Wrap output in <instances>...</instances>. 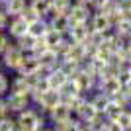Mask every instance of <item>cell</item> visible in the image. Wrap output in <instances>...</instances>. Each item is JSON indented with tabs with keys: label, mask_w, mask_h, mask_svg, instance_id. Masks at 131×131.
Segmentation results:
<instances>
[{
	"label": "cell",
	"mask_w": 131,
	"mask_h": 131,
	"mask_svg": "<svg viewBox=\"0 0 131 131\" xmlns=\"http://www.w3.org/2000/svg\"><path fill=\"white\" fill-rule=\"evenodd\" d=\"M47 29H49V20L47 18H35L33 22L27 24V31L35 37H43L47 33Z\"/></svg>",
	"instance_id": "17"
},
{
	"label": "cell",
	"mask_w": 131,
	"mask_h": 131,
	"mask_svg": "<svg viewBox=\"0 0 131 131\" xmlns=\"http://www.w3.org/2000/svg\"><path fill=\"white\" fill-rule=\"evenodd\" d=\"M16 123H18V129L20 131H43L47 129V115L41 114L35 106H29V108H26L24 112H20V114H16Z\"/></svg>",
	"instance_id": "1"
},
{
	"label": "cell",
	"mask_w": 131,
	"mask_h": 131,
	"mask_svg": "<svg viewBox=\"0 0 131 131\" xmlns=\"http://www.w3.org/2000/svg\"><path fill=\"white\" fill-rule=\"evenodd\" d=\"M10 90V77L6 74V71L0 72V96H6Z\"/></svg>",
	"instance_id": "31"
},
{
	"label": "cell",
	"mask_w": 131,
	"mask_h": 131,
	"mask_svg": "<svg viewBox=\"0 0 131 131\" xmlns=\"http://www.w3.org/2000/svg\"><path fill=\"white\" fill-rule=\"evenodd\" d=\"M6 98V106H8V112L10 114H20L24 112L26 108L31 106V98H29V94H22V92H8L4 96Z\"/></svg>",
	"instance_id": "3"
},
{
	"label": "cell",
	"mask_w": 131,
	"mask_h": 131,
	"mask_svg": "<svg viewBox=\"0 0 131 131\" xmlns=\"http://www.w3.org/2000/svg\"><path fill=\"white\" fill-rule=\"evenodd\" d=\"M108 2H110V0H92V2H90V6H92V10H102Z\"/></svg>",
	"instance_id": "36"
},
{
	"label": "cell",
	"mask_w": 131,
	"mask_h": 131,
	"mask_svg": "<svg viewBox=\"0 0 131 131\" xmlns=\"http://www.w3.org/2000/svg\"><path fill=\"white\" fill-rule=\"evenodd\" d=\"M119 37H123L127 41V39H131V16H123L119 18L117 22L114 24V27H112Z\"/></svg>",
	"instance_id": "19"
},
{
	"label": "cell",
	"mask_w": 131,
	"mask_h": 131,
	"mask_svg": "<svg viewBox=\"0 0 131 131\" xmlns=\"http://www.w3.org/2000/svg\"><path fill=\"white\" fill-rule=\"evenodd\" d=\"M6 114H10V112H8V106H6V98H4V96H0V117L6 115Z\"/></svg>",
	"instance_id": "37"
},
{
	"label": "cell",
	"mask_w": 131,
	"mask_h": 131,
	"mask_svg": "<svg viewBox=\"0 0 131 131\" xmlns=\"http://www.w3.org/2000/svg\"><path fill=\"white\" fill-rule=\"evenodd\" d=\"M8 20H10V18L6 16V12L0 8V31H6V27H8Z\"/></svg>",
	"instance_id": "35"
},
{
	"label": "cell",
	"mask_w": 131,
	"mask_h": 131,
	"mask_svg": "<svg viewBox=\"0 0 131 131\" xmlns=\"http://www.w3.org/2000/svg\"><path fill=\"white\" fill-rule=\"evenodd\" d=\"M43 39H45V43H47V47H51V49H57V45L65 39V33H61V31H57V29H53V27L49 26V29H47V33L43 35Z\"/></svg>",
	"instance_id": "25"
},
{
	"label": "cell",
	"mask_w": 131,
	"mask_h": 131,
	"mask_svg": "<svg viewBox=\"0 0 131 131\" xmlns=\"http://www.w3.org/2000/svg\"><path fill=\"white\" fill-rule=\"evenodd\" d=\"M27 31V22L24 20L22 16H12L8 20V27H6V33L10 35V39H16L20 37L22 33Z\"/></svg>",
	"instance_id": "11"
},
{
	"label": "cell",
	"mask_w": 131,
	"mask_h": 131,
	"mask_svg": "<svg viewBox=\"0 0 131 131\" xmlns=\"http://www.w3.org/2000/svg\"><path fill=\"white\" fill-rule=\"evenodd\" d=\"M72 80L77 82V86L84 94H90L92 90L98 88V77L92 74V72H88V71H84V69H78V72L72 77Z\"/></svg>",
	"instance_id": "5"
},
{
	"label": "cell",
	"mask_w": 131,
	"mask_h": 131,
	"mask_svg": "<svg viewBox=\"0 0 131 131\" xmlns=\"http://www.w3.org/2000/svg\"><path fill=\"white\" fill-rule=\"evenodd\" d=\"M59 102H61L59 90H55V88H47V90L41 94V98L37 100V104H33V106H35L41 114H47V112H49V110H53Z\"/></svg>",
	"instance_id": "7"
},
{
	"label": "cell",
	"mask_w": 131,
	"mask_h": 131,
	"mask_svg": "<svg viewBox=\"0 0 131 131\" xmlns=\"http://www.w3.org/2000/svg\"><path fill=\"white\" fill-rule=\"evenodd\" d=\"M59 94H61V100L69 104L77 94H80V88L77 86V82L72 80V78H67V80L63 82V86L59 88Z\"/></svg>",
	"instance_id": "16"
},
{
	"label": "cell",
	"mask_w": 131,
	"mask_h": 131,
	"mask_svg": "<svg viewBox=\"0 0 131 131\" xmlns=\"http://www.w3.org/2000/svg\"><path fill=\"white\" fill-rule=\"evenodd\" d=\"M24 55H26V53H24V51L14 43V39H12V43L0 53V59H2V65H4V71L6 72H16L18 67H20V63H22V59H24Z\"/></svg>",
	"instance_id": "2"
},
{
	"label": "cell",
	"mask_w": 131,
	"mask_h": 131,
	"mask_svg": "<svg viewBox=\"0 0 131 131\" xmlns=\"http://www.w3.org/2000/svg\"><path fill=\"white\" fill-rule=\"evenodd\" d=\"M65 57L82 63L84 59H88V55H86V43H71V49H69V53H67ZM61 59H63V57H61Z\"/></svg>",
	"instance_id": "23"
},
{
	"label": "cell",
	"mask_w": 131,
	"mask_h": 131,
	"mask_svg": "<svg viewBox=\"0 0 131 131\" xmlns=\"http://www.w3.org/2000/svg\"><path fill=\"white\" fill-rule=\"evenodd\" d=\"M16 129H18V123L14 114H6L0 117V131H16Z\"/></svg>",
	"instance_id": "27"
},
{
	"label": "cell",
	"mask_w": 131,
	"mask_h": 131,
	"mask_svg": "<svg viewBox=\"0 0 131 131\" xmlns=\"http://www.w3.org/2000/svg\"><path fill=\"white\" fill-rule=\"evenodd\" d=\"M98 114H100V112H98L96 108H94V104L90 102V98H88V102H86V104H84V106L80 108V112H78V114L74 115V117H80V119H86L88 123H90V121H92V119H94V117H96Z\"/></svg>",
	"instance_id": "26"
},
{
	"label": "cell",
	"mask_w": 131,
	"mask_h": 131,
	"mask_svg": "<svg viewBox=\"0 0 131 131\" xmlns=\"http://www.w3.org/2000/svg\"><path fill=\"white\" fill-rule=\"evenodd\" d=\"M88 98H90V102L94 104V108L98 110L100 114H104L106 108L110 106V102H112V96H108L106 92H102V90H92V92L88 94Z\"/></svg>",
	"instance_id": "14"
},
{
	"label": "cell",
	"mask_w": 131,
	"mask_h": 131,
	"mask_svg": "<svg viewBox=\"0 0 131 131\" xmlns=\"http://www.w3.org/2000/svg\"><path fill=\"white\" fill-rule=\"evenodd\" d=\"M98 90H102V92H106L108 96L114 98L123 90V82L119 77H102L98 80Z\"/></svg>",
	"instance_id": "8"
},
{
	"label": "cell",
	"mask_w": 131,
	"mask_h": 131,
	"mask_svg": "<svg viewBox=\"0 0 131 131\" xmlns=\"http://www.w3.org/2000/svg\"><path fill=\"white\" fill-rule=\"evenodd\" d=\"M49 26L53 27V29H57V31L67 35V31L71 29V20H69L67 14H53V16L49 18Z\"/></svg>",
	"instance_id": "18"
},
{
	"label": "cell",
	"mask_w": 131,
	"mask_h": 131,
	"mask_svg": "<svg viewBox=\"0 0 131 131\" xmlns=\"http://www.w3.org/2000/svg\"><path fill=\"white\" fill-rule=\"evenodd\" d=\"M88 33H90V26L88 24H74L67 31V37L71 39L72 43H84L88 39Z\"/></svg>",
	"instance_id": "12"
},
{
	"label": "cell",
	"mask_w": 131,
	"mask_h": 131,
	"mask_svg": "<svg viewBox=\"0 0 131 131\" xmlns=\"http://www.w3.org/2000/svg\"><path fill=\"white\" fill-rule=\"evenodd\" d=\"M0 4H4V0H0Z\"/></svg>",
	"instance_id": "42"
},
{
	"label": "cell",
	"mask_w": 131,
	"mask_h": 131,
	"mask_svg": "<svg viewBox=\"0 0 131 131\" xmlns=\"http://www.w3.org/2000/svg\"><path fill=\"white\" fill-rule=\"evenodd\" d=\"M115 123L119 125V131H131V110H123L119 114V117L115 119Z\"/></svg>",
	"instance_id": "29"
},
{
	"label": "cell",
	"mask_w": 131,
	"mask_h": 131,
	"mask_svg": "<svg viewBox=\"0 0 131 131\" xmlns=\"http://www.w3.org/2000/svg\"><path fill=\"white\" fill-rule=\"evenodd\" d=\"M49 127L53 131H74V115L67 117V119H61V121H55Z\"/></svg>",
	"instance_id": "28"
},
{
	"label": "cell",
	"mask_w": 131,
	"mask_h": 131,
	"mask_svg": "<svg viewBox=\"0 0 131 131\" xmlns=\"http://www.w3.org/2000/svg\"><path fill=\"white\" fill-rule=\"evenodd\" d=\"M39 67H41V63H39L37 55L26 53L16 72H18V74H33V72H37V71H39Z\"/></svg>",
	"instance_id": "10"
},
{
	"label": "cell",
	"mask_w": 131,
	"mask_h": 131,
	"mask_svg": "<svg viewBox=\"0 0 131 131\" xmlns=\"http://www.w3.org/2000/svg\"><path fill=\"white\" fill-rule=\"evenodd\" d=\"M125 90L129 92V96H131V84H129V86H125Z\"/></svg>",
	"instance_id": "39"
},
{
	"label": "cell",
	"mask_w": 131,
	"mask_h": 131,
	"mask_svg": "<svg viewBox=\"0 0 131 131\" xmlns=\"http://www.w3.org/2000/svg\"><path fill=\"white\" fill-rule=\"evenodd\" d=\"M35 39H37L35 35H31L29 31H26V33H22L20 37L14 39V43H16L24 53H31V51H33V45H35Z\"/></svg>",
	"instance_id": "22"
},
{
	"label": "cell",
	"mask_w": 131,
	"mask_h": 131,
	"mask_svg": "<svg viewBox=\"0 0 131 131\" xmlns=\"http://www.w3.org/2000/svg\"><path fill=\"white\" fill-rule=\"evenodd\" d=\"M37 59H39V63H41V67H45V69H55V67H59V61H61V57H59V53L55 49H51V47H47L45 51H41V53L37 55Z\"/></svg>",
	"instance_id": "15"
},
{
	"label": "cell",
	"mask_w": 131,
	"mask_h": 131,
	"mask_svg": "<svg viewBox=\"0 0 131 131\" xmlns=\"http://www.w3.org/2000/svg\"><path fill=\"white\" fill-rule=\"evenodd\" d=\"M45 78H47V84H49V88H55V90H59V88L63 86V82H65L69 77H67L65 72L61 71L59 67H55V69H51V71H49V74H47Z\"/></svg>",
	"instance_id": "21"
},
{
	"label": "cell",
	"mask_w": 131,
	"mask_h": 131,
	"mask_svg": "<svg viewBox=\"0 0 131 131\" xmlns=\"http://www.w3.org/2000/svg\"><path fill=\"white\" fill-rule=\"evenodd\" d=\"M92 6L90 4H80V2H72L71 10L67 12V16L71 20V26L74 24H88L90 16H92Z\"/></svg>",
	"instance_id": "4"
},
{
	"label": "cell",
	"mask_w": 131,
	"mask_h": 131,
	"mask_svg": "<svg viewBox=\"0 0 131 131\" xmlns=\"http://www.w3.org/2000/svg\"><path fill=\"white\" fill-rule=\"evenodd\" d=\"M59 69L65 72L69 78H72V77L78 72V69H80V63H78V61L69 59V57H63V59L59 61Z\"/></svg>",
	"instance_id": "24"
},
{
	"label": "cell",
	"mask_w": 131,
	"mask_h": 131,
	"mask_svg": "<svg viewBox=\"0 0 131 131\" xmlns=\"http://www.w3.org/2000/svg\"><path fill=\"white\" fill-rule=\"evenodd\" d=\"M74 131H90V123L86 119L74 117Z\"/></svg>",
	"instance_id": "33"
},
{
	"label": "cell",
	"mask_w": 131,
	"mask_h": 131,
	"mask_svg": "<svg viewBox=\"0 0 131 131\" xmlns=\"http://www.w3.org/2000/svg\"><path fill=\"white\" fill-rule=\"evenodd\" d=\"M4 71V65H2V59H0V72Z\"/></svg>",
	"instance_id": "40"
},
{
	"label": "cell",
	"mask_w": 131,
	"mask_h": 131,
	"mask_svg": "<svg viewBox=\"0 0 131 131\" xmlns=\"http://www.w3.org/2000/svg\"><path fill=\"white\" fill-rule=\"evenodd\" d=\"M45 115H47V121H49V123H55V121H61V119H67V117H72L74 114H72V108H71V106L61 100L59 104L55 106L53 110H49Z\"/></svg>",
	"instance_id": "9"
},
{
	"label": "cell",
	"mask_w": 131,
	"mask_h": 131,
	"mask_svg": "<svg viewBox=\"0 0 131 131\" xmlns=\"http://www.w3.org/2000/svg\"><path fill=\"white\" fill-rule=\"evenodd\" d=\"M20 16H22V18H24V20H26L27 24H29V22H33L35 18H39L37 14L33 12V8H31V6H29V4H26V8H24V10H22V14H20Z\"/></svg>",
	"instance_id": "32"
},
{
	"label": "cell",
	"mask_w": 131,
	"mask_h": 131,
	"mask_svg": "<svg viewBox=\"0 0 131 131\" xmlns=\"http://www.w3.org/2000/svg\"><path fill=\"white\" fill-rule=\"evenodd\" d=\"M51 6L55 8L57 14H67L72 6V0H51Z\"/></svg>",
	"instance_id": "30"
},
{
	"label": "cell",
	"mask_w": 131,
	"mask_h": 131,
	"mask_svg": "<svg viewBox=\"0 0 131 131\" xmlns=\"http://www.w3.org/2000/svg\"><path fill=\"white\" fill-rule=\"evenodd\" d=\"M72 2H80V4H90L92 0H72Z\"/></svg>",
	"instance_id": "38"
},
{
	"label": "cell",
	"mask_w": 131,
	"mask_h": 131,
	"mask_svg": "<svg viewBox=\"0 0 131 131\" xmlns=\"http://www.w3.org/2000/svg\"><path fill=\"white\" fill-rule=\"evenodd\" d=\"M127 16H131V6H129V14H127Z\"/></svg>",
	"instance_id": "41"
},
{
	"label": "cell",
	"mask_w": 131,
	"mask_h": 131,
	"mask_svg": "<svg viewBox=\"0 0 131 131\" xmlns=\"http://www.w3.org/2000/svg\"><path fill=\"white\" fill-rule=\"evenodd\" d=\"M10 43H12L10 35H8L6 31H0V53H2V51H4V49H6V47H8Z\"/></svg>",
	"instance_id": "34"
},
{
	"label": "cell",
	"mask_w": 131,
	"mask_h": 131,
	"mask_svg": "<svg viewBox=\"0 0 131 131\" xmlns=\"http://www.w3.org/2000/svg\"><path fill=\"white\" fill-rule=\"evenodd\" d=\"M88 26H90V29H92V31L108 33L110 29L114 27V24H112V20H110V16L106 14V12L94 10L92 16H90V20H88Z\"/></svg>",
	"instance_id": "6"
},
{
	"label": "cell",
	"mask_w": 131,
	"mask_h": 131,
	"mask_svg": "<svg viewBox=\"0 0 131 131\" xmlns=\"http://www.w3.org/2000/svg\"><path fill=\"white\" fill-rule=\"evenodd\" d=\"M29 90H31V84H29L27 74H18V72H14V77H10V90H8V92L29 94Z\"/></svg>",
	"instance_id": "13"
},
{
	"label": "cell",
	"mask_w": 131,
	"mask_h": 131,
	"mask_svg": "<svg viewBox=\"0 0 131 131\" xmlns=\"http://www.w3.org/2000/svg\"><path fill=\"white\" fill-rule=\"evenodd\" d=\"M27 0H4V4H2V10L6 12V16L12 18V16H20L22 10L26 8Z\"/></svg>",
	"instance_id": "20"
}]
</instances>
